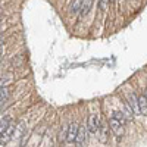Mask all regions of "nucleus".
<instances>
[{"label":"nucleus","mask_w":147,"mask_h":147,"mask_svg":"<svg viewBox=\"0 0 147 147\" xmlns=\"http://www.w3.org/2000/svg\"><path fill=\"white\" fill-rule=\"evenodd\" d=\"M7 96H9V90H7V87H3V85H2V106H3V103L6 102Z\"/></svg>","instance_id":"4468645a"},{"label":"nucleus","mask_w":147,"mask_h":147,"mask_svg":"<svg viewBox=\"0 0 147 147\" xmlns=\"http://www.w3.org/2000/svg\"><path fill=\"white\" fill-rule=\"evenodd\" d=\"M146 97H147V90H146Z\"/></svg>","instance_id":"f3484780"},{"label":"nucleus","mask_w":147,"mask_h":147,"mask_svg":"<svg viewBox=\"0 0 147 147\" xmlns=\"http://www.w3.org/2000/svg\"><path fill=\"white\" fill-rule=\"evenodd\" d=\"M93 2L94 0H84V5H82V9H81V19L88 15V12H90V9L93 6Z\"/></svg>","instance_id":"1a4fd4ad"},{"label":"nucleus","mask_w":147,"mask_h":147,"mask_svg":"<svg viewBox=\"0 0 147 147\" xmlns=\"http://www.w3.org/2000/svg\"><path fill=\"white\" fill-rule=\"evenodd\" d=\"M28 137H30V132H27V134H24V136H22V140H21V147H25V143L28 141Z\"/></svg>","instance_id":"dca6fc26"},{"label":"nucleus","mask_w":147,"mask_h":147,"mask_svg":"<svg viewBox=\"0 0 147 147\" xmlns=\"http://www.w3.org/2000/svg\"><path fill=\"white\" fill-rule=\"evenodd\" d=\"M109 129H110V127H109V124L107 125H102L100 127V129H99V132H100V143H107V136H109Z\"/></svg>","instance_id":"6e6552de"},{"label":"nucleus","mask_w":147,"mask_h":147,"mask_svg":"<svg viewBox=\"0 0 147 147\" xmlns=\"http://www.w3.org/2000/svg\"><path fill=\"white\" fill-rule=\"evenodd\" d=\"M100 127H102V124H100L99 116H97L96 113L90 115V116H88V121H87V129H88L90 132H99Z\"/></svg>","instance_id":"f03ea898"},{"label":"nucleus","mask_w":147,"mask_h":147,"mask_svg":"<svg viewBox=\"0 0 147 147\" xmlns=\"http://www.w3.org/2000/svg\"><path fill=\"white\" fill-rule=\"evenodd\" d=\"M113 118L118 119L121 124H127V118H125V113H122V112H113Z\"/></svg>","instance_id":"ddd939ff"},{"label":"nucleus","mask_w":147,"mask_h":147,"mask_svg":"<svg viewBox=\"0 0 147 147\" xmlns=\"http://www.w3.org/2000/svg\"><path fill=\"white\" fill-rule=\"evenodd\" d=\"M127 100H128V106L131 107L132 113L134 115H140V106H138V96H136L134 93H129L127 96Z\"/></svg>","instance_id":"7ed1b4c3"},{"label":"nucleus","mask_w":147,"mask_h":147,"mask_svg":"<svg viewBox=\"0 0 147 147\" xmlns=\"http://www.w3.org/2000/svg\"><path fill=\"white\" fill-rule=\"evenodd\" d=\"M109 3H110V2H109V0H99V9H100L102 12H105Z\"/></svg>","instance_id":"2eb2a0df"},{"label":"nucleus","mask_w":147,"mask_h":147,"mask_svg":"<svg viewBox=\"0 0 147 147\" xmlns=\"http://www.w3.org/2000/svg\"><path fill=\"white\" fill-rule=\"evenodd\" d=\"M87 141V128L84 125L80 127V131H78V136H77V140H75V146L77 147H82Z\"/></svg>","instance_id":"39448f33"},{"label":"nucleus","mask_w":147,"mask_h":147,"mask_svg":"<svg viewBox=\"0 0 147 147\" xmlns=\"http://www.w3.org/2000/svg\"><path fill=\"white\" fill-rule=\"evenodd\" d=\"M12 125V122H10V118H5V119H2V124H0V132H5L9 127Z\"/></svg>","instance_id":"f8f14e48"},{"label":"nucleus","mask_w":147,"mask_h":147,"mask_svg":"<svg viewBox=\"0 0 147 147\" xmlns=\"http://www.w3.org/2000/svg\"><path fill=\"white\" fill-rule=\"evenodd\" d=\"M68 129H69V125L68 127H63L62 129H60V132H59V143L60 144H63L68 140Z\"/></svg>","instance_id":"9b49d317"},{"label":"nucleus","mask_w":147,"mask_h":147,"mask_svg":"<svg viewBox=\"0 0 147 147\" xmlns=\"http://www.w3.org/2000/svg\"><path fill=\"white\" fill-rule=\"evenodd\" d=\"M78 131H80V127L77 125V122H71L69 124V129H68V143H75L77 140V136H78Z\"/></svg>","instance_id":"20e7f679"},{"label":"nucleus","mask_w":147,"mask_h":147,"mask_svg":"<svg viewBox=\"0 0 147 147\" xmlns=\"http://www.w3.org/2000/svg\"><path fill=\"white\" fill-rule=\"evenodd\" d=\"M109 127H110V131H112L115 134V137L118 140H121L122 137H124V132H125V125L121 124V122L118 119H115L113 116L109 119Z\"/></svg>","instance_id":"f257e3e1"},{"label":"nucleus","mask_w":147,"mask_h":147,"mask_svg":"<svg viewBox=\"0 0 147 147\" xmlns=\"http://www.w3.org/2000/svg\"><path fill=\"white\" fill-rule=\"evenodd\" d=\"M82 5H84V0H72V3H71V6H69V13H71V15L81 13Z\"/></svg>","instance_id":"423d86ee"},{"label":"nucleus","mask_w":147,"mask_h":147,"mask_svg":"<svg viewBox=\"0 0 147 147\" xmlns=\"http://www.w3.org/2000/svg\"><path fill=\"white\" fill-rule=\"evenodd\" d=\"M138 106H140L141 115H147V97H146V94L138 96Z\"/></svg>","instance_id":"0eeeda50"},{"label":"nucleus","mask_w":147,"mask_h":147,"mask_svg":"<svg viewBox=\"0 0 147 147\" xmlns=\"http://www.w3.org/2000/svg\"><path fill=\"white\" fill-rule=\"evenodd\" d=\"M13 128H15V127H13V124H12V125H10V127H9V128H7V129L3 132V134H2V147H3V146H5V144H6L9 140H10V137H12V132H13Z\"/></svg>","instance_id":"9d476101"}]
</instances>
